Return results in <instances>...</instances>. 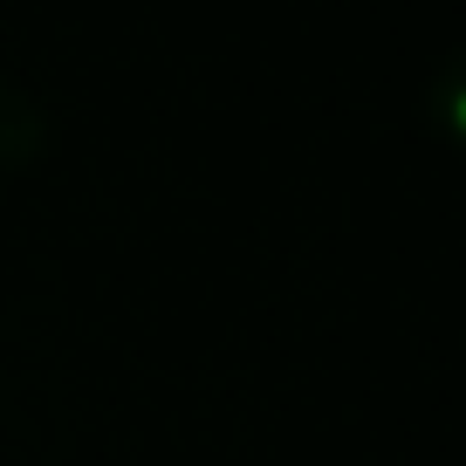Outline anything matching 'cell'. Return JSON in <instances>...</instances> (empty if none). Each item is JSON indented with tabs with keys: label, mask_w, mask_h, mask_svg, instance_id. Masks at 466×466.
Masks as SVG:
<instances>
[{
	"label": "cell",
	"mask_w": 466,
	"mask_h": 466,
	"mask_svg": "<svg viewBox=\"0 0 466 466\" xmlns=\"http://www.w3.org/2000/svg\"><path fill=\"white\" fill-rule=\"evenodd\" d=\"M48 145V116L28 89H0V172H21L35 165Z\"/></svg>",
	"instance_id": "6da1fadb"
},
{
	"label": "cell",
	"mask_w": 466,
	"mask_h": 466,
	"mask_svg": "<svg viewBox=\"0 0 466 466\" xmlns=\"http://www.w3.org/2000/svg\"><path fill=\"white\" fill-rule=\"evenodd\" d=\"M425 103H432V124H439V131H446L452 145H466V42L432 69V89H425Z\"/></svg>",
	"instance_id": "7a4b0ae2"
}]
</instances>
